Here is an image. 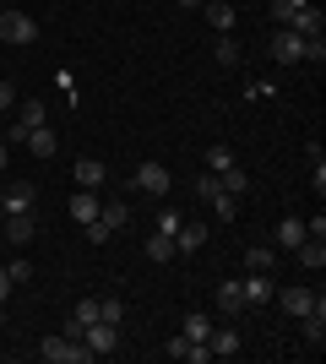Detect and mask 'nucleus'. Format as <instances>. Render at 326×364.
I'll return each mask as SVG.
<instances>
[{"mask_svg":"<svg viewBox=\"0 0 326 364\" xmlns=\"http://www.w3.org/2000/svg\"><path fill=\"white\" fill-rule=\"evenodd\" d=\"M38 359L44 364H93V348L60 332V337H44V343H38Z\"/></svg>","mask_w":326,"mask_h":364,"instance_id":"f257e3e1","label":"nucleus"},{"mask_svg":"<svg viewBox=\"0 0 326 364\" xmlns=\"http://www.w3.org/2000/svg\"><path fill=\"white\" fill-rule=\"evenodd\" d=\"M0 38H6V44H38V22H33L28 11H0Z\"/></svg>","mask_w":326,"mask_h":364,"instance_id":"f03ea898","label":"nucleus"},{"mask_svg":"<svg viewBox=\"0 0 326 364\" xmlns=\"http://www.w3.org/2000/svg\"><path fill=\"white\" fill-rule=\"evenodd\" d=\"M266 49H272V60H278V65H299V60H305V38H299L294 28H272V44H266Z\"/></svg>","mask_w":326,"mask_h":364,"instance_id":"7ed1b4c3","label":"nucleus"},{"mask_svg":"<svg viewBox=\"0 0 326 364\" xmlns=\"http://www.w3.org/2000/svg\"><path fill=\"white\" fill-rule=\"evenodd\" d=\"M169 185H174V174L158 164V158H147V164L136 168V191H141V196H163Z\"/></svg>","mask_w":326,"mask_h":364,"instance_id":"20e7f679","label":"nucleus"},{"mask_svg":"<svg viewBox=\"0 0 326 364\" xmlns=\"http://www.w3.org/2000/svg\"><path fill=\"white\" fill-rule=\"evenodd\" d=\"M82 343L93 348V359H104V353H114V348H120V326H109V321H93V326L82 332Z\"/></svg>","mask_w":326,"mask_h":364,"instance_id":"39448f33","label":"nucleus"},{"mask_svg":"<svg viewBox=\"0 0 326 364\" xmlns=\"http://www.w3.org/2000/svg\"><path fill=\"white\" fill-rule=\"evenodd\" d=\"M283 28H294L299 38H321V33H326V16H321V6H315V0H310V6H299V11L288 16Z\"/></svg>","mask_w":326,"mask_h":364,"instance_id":"423d86ee","label":"nucleus"},{"mask_svg":"<svg viewBox=\"0 0 326 364\" xmlns=\"http://www.w3.org/2000/svg\"><path fill=\"white\" fill-rule=\"evenodd\" d=\"M33 201H38L33 180H11L6 191H0V207H6V213H33Z\"/></svg>","mask_w":326,"mask_h":364,"instance_id":"0eeeda50","label":"nucleus"},{"mask_svg":"<svg viewBox=\"0 0 326 364\" xmlns=\"http://www.w3.org/2000/svg\"><path fill=\"white\" fill-rule=\"evenodd\" d=\"M278 304L299 321V316H310V310H321L326 299H321V294H310V289H283V299H278Z\"/></svg>","mask_w":326,"mask_h":364,"instance_id":"6e6552de","label":"nucleus"},{"mask_svg":"<svg viewBox=\"0 0 326 364\" xmlns=\"http://www.w3.org/2000/svg\"><path fill=\"white\" fill-rule=\"evenodd\" d=\"M207 245V223H180L174 228V256H196Z\"/></svg>","mask_w":326,"mask_h":364,"instance_id":"1a4fd4ad","label":"nucleus"},{"mask_svg":"<svg viewBox=\"0 0 326 364\" xmlns=\"http://www.w3.org/2000/svg\"><path fill=\"white\" fill-rule=\"evenodd\" d=\"M288 256H294L299 267H310V272H321V267H326V240H310V234H305V240H299L294 250H288Z\"/></svg>","mask_w":326,"mask_h":364,"instance_id":"9d476101","label":"nucleus"},{"mask_svg":"<svg viewBox=\"0 0 326 364\" xmlns=\"http://www.w3.org/2000/svg\"><path fill=\"white\" fill-rule=\"evenodd\" d=\"M22 147H28L33 158H55V147H60V136H55L49 125H33L28 136H22Z\"/></svg>","mask_w":326,"mask_h":364,"instance_id":"9b49d317","label":"nucleus"},{"mask_svg":"<svg viewBox=\"0 0 326 364\" xmlns=\"http://www.w3.org/2000/svg\"><path fill=\"white\" fill-rule=\"evenodd\" d=\"M71 180H77V191H98V185L109 180V168L98 164V158H82V164L71 168Z\"/></svg>","mask_w":326,"mask_h":364,"instance_id":"f8f14e48","label":"nucleus"},{"mask_svg":"<svg viewBox=\"0 0 326 364\" xmlns=\"http://www.w3.org/2000/svg\"><path fill=\"white\" fill-rule=\"evenodd\" d=\"M207 348H212V359H234V353H239V332H234V321H229V326H212Z\"/></svg>","mask_w":326,"mask_h":364,"instance_id":"ddd939ff","label":"nucleus"},{"mask_svg":"<svg viewBox=\"0 0 326 364\" xmlns=\"http://www.w3.org/2000/svg\"><path fill=\"white\" fill-rule=\"evenodd\" d=\"M202 11H207V22H212L217 33H234V22H239V11H234V0H207Z\"/></svg>","mask_w":326,"mask_h":364,"instance_id":"4468645a","label":"nucleus"},{"mask_svg":"<svg viewBox=\"0 0 326 364\" xmlns=\"http://www.w3.org/2000/svg\"><path fill=\"white\" fill-rule=\"evenodd\" d=\"M217 310H223V316H239V310H245V289H239V277H229V283H223V289H217Z\"/></svg>","mask_w":326,"mask_h":364,"instance_id":"2eb2a0df","label":"nucleus"},{"mask_svg":"<svg viewBox=\"0 0 326 364\" xmlns=\"http://www.w3.org/2000/svg\"><path fill=\"white\" fill-rule=\"evenodd\" d=\"M0 228H6V240H11V245H28L33 240V218L28 213H6V218H0Z\"/></svg>","mask_w":326,"mask_h":364,"instance_id":"dca6fc26","label":"nucleus"},{"mask_svg":"<svg viewBox=\"0 0 326 364\" xmlns=\"http://www.w3.org/2000/svg\"><path fill=\"white\" fill-rule=\"evenodd\" d=\"M239 289H245V310H250V304H266V299H272V277H266V272H250Z\"/></svg>","mask_w":326,"mask_h":364,"instance_id":"f3484780","label":"nucleus"},{"mask_svg":"<svg viewBox=\"0 0 326 364\" xmlns=\"http://www.w3.org/2000/svg\"><path fill=\"white\" fill-rule=\"evenodd\" d=\"M299 326H305V343H310V348H326V304L310 310V316H299Z\"/></svg>","mask_w":326,"mask_h":364,"instance_id":"a211bd4d","label":"nucleus"},{"mask_svg":"<svg viewBox=\"0 0 326 364\" xmlns=\"http://www.w3.org/2000/svg\"><path fill=\"white\" fill-rule=\"evenodd\" d=\"M71 218H77V223H93L98 218V191H77V196H71Z\"/></svg>","mask_w":326,"mask_h":364,"instance_id":"6ab92c4d","label":"nucleus"},{"mask_svg":"<svg viewBox=\"0 0 326 364\" xmlns=\"http://www.w3.org/2000/svg\"><path fill=\"white\" fill-rule=\"evenodd\" d=\"M217 185H223L229 196H245V191H250V174H245V168H239V164H229V168H223V174H217Z\"/></svg>","mask_w":326,"mask_h":364,"instance_id":"aec40b11","label":"nucleus"},{"mask_svg":"<svg viewBox=\"0 0 326 364\" xmlns=\"http://www.w3.org/2000/svg\"><path fill=\"white\" fill-rule=\"evenodd\" d=\"M299 240H305V218H283V223H278V245H283V250H294Z\"/></svg>","mask_w":326,"mask_h":364,"instance_id":"412c9836","label":"nucleus"},{"mask_svg":"<svg viewBox=\"0 0 326 364\" xmlns=\"http://www.w3.org/2000/svg\"><path fill=\"white\" fill-rule=\"evenodd\" d=\"M229 164H239V158H234V147H229V141H212V147H207V168H212V174H223Z\"/></svg>","mask_w":326,"mask_h":364,"instance_id":"4be33fe9","label":"nucleus"},{"mask_svg":"<svg viewBox=\"0 0 326 364\" xmlns=\"http://www.w3.org/2000/svg\"><path fill=\"white\" fill-rule=\"evenodd\" d=\"M180 337H190V343H207V337H212V316H202V310H196V316H185V332Z\"/></svg>","mask_w":326,"mask_h":364,"instance_id":"5701e85b","label":"nucleus"},{"mask_svg":"<svg viewBox=\"0 0 326 364\" xmlns=\"http://www.w3.org/2000/svg\"><path fill=\"white\" fill-rule=\"evenodd\" d=\"M272 261H278V256H272L266 245H250V250H245V272H272Z\"/></svg>","mask_w":326,"mask_h":364,"instance_id":"b1692460","label":"nucleus"},{"mask_svg":"<svg viewBox=\"0 0 326 364\" xmlns=\"http://www.w3.org/2000/svg\"><path fill=\"white\" fill-rule=\"evenodd\" d=\"M16 125H44V104H38V98H22V104H16Z\"/></svg>","mask_w":326,"mask_h":364,"instance_id":"393cba45","label":"nucleus"},{"mask_svg":"<svg viewBox=\"0 0 326 364\" xmlns=\"http://www.w3.org/2000/svg\"><path fill=\"white\" fill-rule=\"evenodd\" d=\"M98 218H104V223L114 228V234H120V228L131 223V207H125V201H109V207H98Z\"/></svg>","mask_w":326,"mask_h":364,"instance_id":"a878e982","label":"nucleus"},{"mask_svg":"<svg viewBox=\"0 0 326 364\" xmlns=\"http://www.w3.org/2000/svg\"><path fill=\"white\" fill-rule=\"evenodd\" d=\"M147 256L153 261H174V240L169 234H147Z\"/></svg>","mask_w":326,"mask_h":364,"instance_id":"bb28decb","label":"nucleus"},{"mask_svg":"<svg viewBox=\"0 0 326 364\" xmlns=\"http://www.w3.org/2000/svg\"><path fill=\"white\" fill-rule=\"evenodd\" d=\"M180 223H185V213H174V207H163V213L153 218V234H169V240H174V228H180Z\"/></svg>","mask_w":326,"mask_h":364,"instance_id":"cd10ccee","label":"nucleus"},{"mask_svg":"<svg viewBox=\"0 0 326 364\" xmlns=\"http://www.w3.org/2000/svg\"><path fill=\"white\" fill-rule=\"evenodd\" d=\"M217 65H239V44H234V33H223V38H217Z\"/></svg>","mask_w":326,"mask_h":364,"instance_id":"c85d7f7f","label":"nucleus"},{"mask_svg":"<svg viewBox=\"0 0 326 364\" xmlns=\"http://www.w3.org/2000/svg\"><path fill=\"white\" fill-rule=\"evenodd\" d=\"M82 234H87V245H109V240H114V228H109L104 218H93V223H82Z\"/></svg>","mask_w":326,"mask_h":364,"instance_id":"c756f323","label":"nucleus"},{"mask_svg":"<svg viewBox=\"0 0 326 364\" xmlns=\"http://www.w3.org/2000/svg\"><path fill=\"white\" fill-rule=\"evenodd\" d=\"M207 207H212L217 218H234V213H239V196H229V191H217V196L207 201Z\"/></svg>","mask_w":326,"mask_h":364,"instance_id":"7c9ffc66","label":"nucleus"},{"mask_svg":"<svg viewBox=\"0 0 326 364\" xmlns=\"http://www.w3.org/2000/svg\"><path fill=\"white\" fill-rule=\"evenodd\" d=\"M98 321L120 326V321H125V304H120V299H98Z\"/></svg>","mask_w":326,"mask_h":364,"instance_id":"2f4dec72","label":"nucleus"},{"mask_svg":"<svg viewBox=\"0 0 326 364\" xmlns=\"http://www.w3.org/2000/svg\"><path fill=\"white\" fill-rule=\"evenodd\" d=\"M217 191H223V185H217V174H202V180H196V196H202V201H212Z\"/></svg>","mask_w":326,"mask_h":364,"instance_id":"473e14b6","label":"nucleus"},{"mask_svg":"<svg viewBox=\"0 0 326 364\" xmlns=\"http://www.w3.org/2000/svg\"><path fill=\"white\" fill-rule=\"evenodd\" d=\"M305 60H310V65H326V44H321V38H305Z\"/></svg>","mask_w":326,"mask_h":364,"instance_id":"72a5a7b5","label":"nucleus"},{"mask_svg":"<svg viewBox=\"0 0 326 364\" xmlns=\"http://www.w3.org/2000/svg\"><path fill=\"white\" fill-rule=\"evenodd\" d=\"M6 277H11V283H28L33 267H28V261H6Z\"/></svg>","mask_w":326,"mask_h":364,"instance_id":"f704fd0d","label":"nucleus"},{"mask_svg":"<svg viewBox=\"0 0 326 364\" xmlns=\"http://www.w3.org/2000/svg\"><path fill=\"white\" fill-rule=\"evenodd\" d=\"M11 109H16V87H11V82H0V114H11Z\"/></svg>","mask_w":326,"mask_h":364,"instance_id":"c9c22d12","label":"nucleus"},{"mask_svg":"<svg viewBox=\"0 0 326 364\" xmlns=\"http://www.w3.org/2000/svg\"><path fill=\"white\" fill-rule=\"evenodd\" d=\"M305 234H310V240H326V218H305Z\"/></svg>","mask_w":326,"mask_h":364,"instance_id":"e433bc0d","label":"nucleus"},{"mask_svg":"<svg viewBox=\"0 0 326 364\" xmlns=\"http://www.w3.org/2000/svg\"><path fill=\"white\" fill-rule=\"evenodd\" d=\"M11 299V277H6V267H0V304Z\"/></svg>","mask_w":326,"mask_h":364,"instance_id":"4c0bfd02","label":"nucleus"},{"mask_svg":"<svg viewBox=\"0 0 326 364\" xmlns=\"http://www.w3.org/2000/svg\"><path fill=\"white\" fill-rule=\"evenodd\" d=\"M6 164H11V147H6V141H0V174H6Z\"/></svg>","mask_w":326,"mask_h":364,"instance_id":"58836bf2","label":"nucleus"},{"mask_svg":"<svg viewBox=\"0 0 326 364\" xmlns=\"http://www.w3.org/2000/svg\"><path fill=\"white\" fill-rule=\"evenodd\" d=\"M180 6H207V0H180Z\"/></svg>","mask_w":326,"mask_h":364,"instance_id":"ea45409f","label":"nucleus"},{"mask_svg":"<svg viewBox=\"0 0 326 364\" xmlns=\"http://www.w3.org/2000/svg\"><path fill=\"white\" fill-rule=\"evenodd\" d=\"M288 6H310V0H288Z\"/></svg>","mask_w":326,"mask_h":364,"instance_id":"a19ab883","label":"nucleus"},{"mask_svg":"<svg viewBox=\"0 0 326 364\" xmlns=\"http://www.w3.org/2000/svg\"><path fill=\"white\" fill-rule=\"evenodd\" d=\"M0 321H6V310H0Z\"/></svg>","mask_w":326,"mask_h":364,"instance_id":"79ce46f5","label":"nucleus"},{"mask_svg":"<svg viewBox=\"0 0 326 364\" xmlns=\"http://www.w3.org/2000/svg\"><path fill=\"white\" fill-rule=\"evenodd\" d=\"M0 218H6V207H0Z\"/></svg>","mask_w":326,"mask_h":364,"instance_id":"37998d69","label":"nucleus"}]
</instances>
